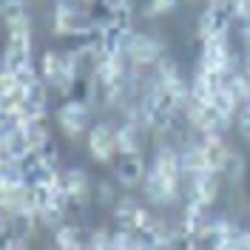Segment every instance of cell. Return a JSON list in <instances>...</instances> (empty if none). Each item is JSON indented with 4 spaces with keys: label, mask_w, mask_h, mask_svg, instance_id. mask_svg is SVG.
<instances>
[{
    "label": "cell",
    "mask_w": 250,
    "mask_h": 250,
    "mask_svg": "<svg viewBox=\"0 0 250 250\" xmlns=\"http://www.w3.org/2000/svg\"><path fill=\"white\" fill-rule=\"evenodd\" d=\"M0 12H3L6 26H12V23H26V20H29V9H26L23 0H3Z\"/></svg>",
    "instance_id": "19"
},
{
    "label": "cell",
    "mask_w": 250,
    "mask_h": 250,
    "mask_svg": "<svg viewBox=\"0 0 250 250\" xmlns=\"http://www.w3.org/2000/svg\"><path fill=\"white\" fill-rule=\"evenodd\" d=\"M239 250H250V230H242V236H239Z\"/></svg>",
    "instance_id": "27"
},
{
    "label": "cell",
    "mask_w": 250,
    "mask_h": 250,
    "mask_svg": "<svg viewBox=\"0 0 250 250\" xmlns=\"http://www.w3.org/2000/svg\"><path fill=\"white\" fill-rule=\"evenodd\" d=\"M202 151H205V159H208V168L210 171H222L225 168V159L230 154V148L222 142V134H205Z\"/></svg>",
    "instance_id": "12"
},
{
    "label": "cell",
    "mask_w": 250,
    "mask_h": 250,
    "mask_svg": "<svg viewBox=\"0 0 250 250\" xmlns=\"http://www.w3.org/2000/svg\"><path fill=\"white\" fill-rule=\"evenodd\" d=\"M88 151L97 162H111L117 151V128H111L108 123H100L88 131Z\"/></svg>",
    "instance_id": "3"
},
{
    "label": "cell",
    "mask_w": 250,
    "mask_h": 250,
    "mask_svg": "<svg viewBox=\"0 0 250 250\" xmlns=\"http://www.w3.org/2000/svg\"><path fill=\"white\" fill-rule=\"evenodd\" d=\"M239 131H242L245 140H250V103L239 105Z\"/></svg>",
    "instance_id": "23"
},
{
    "label": "cell",
    "mask_w": 250,
    "mask_h": 250,
    "mask_svg": "<svg viewBox=\"0 0 250 250\" xmlns=\"http://www.w3.org/2000/svg\"><path fill=\"white\" fill-rule=\"evenodd\" d=\"M210 103H213V105L222 111V114H228V117H233L236 108L242 105V103L236 100V94L228 88V83H225V85H219L216 91H213V100H210Z\"/></svg>",
    "instance_id": "18"
},
{
    "label": "cell",
    "mask_w": 250,
    "mask_h": 250,
    "mask_svg": "<svg viewBox=\"0 0 250 250\" xmlns=\"http://www.w3.org/2000/svg\"><path fill=\"white\" fill-rule=\"evenodd\" d=\"M128 57L134 65L140 68H148V65H156L159 57H162V43L151 37V34H134L131 46H128Z\"/></svg>",
    "instance_id": "7"
},
{
    "label": "cell",
    "mask_w": 250,
    "mask_h": 250,
    "mask_svg": "<svg viewBox=\"0 0 250 250\" xmlns=\"http://www.w3.org/2000/svg\"><path fill=\"white\" fill-rule=\"evenodd\" d=\"M176 3H179V0H148V3H145V15L148 17L165 15V12H171Z\"/></svg>",
    "instance_id": "22"
},
{
    "label": "cell",
    "mask_w": 250,
    "mask_h": 250,
    "mask_svg": "<svg viewBox=\"0 0 250 250\" xmlns=\"http://www.w3.org/2000/svg\"><path fill=\"white\" fill-rule=\"evenodd\" d=\"M114 222H117V228H123V230H142V228H148L154 219H151V213L145 210V208H140L137 202H117V208H114Z\"/></svg>",
    "instance_id": "8"
},
{
    "label": "cell",
    "mask_w": 250,
    "mask_h": 250,
    "mask_svg": "<svg viewBox=\"0 0 250 250\" xmlns=\"http://www.w3.org/2000/svg\"><path fill=\"white\" fill-rule=\"evenodd\" d=\"M54 242H57V248H62V250H80L85 245L80 228H74V225H60V228H54Z\"/></svg>",
    "instance_id": "16"
},
{
    "label": "cell",
    "mask_w": 250,
    "mask_h": 250,
    "mask_svg": "<svg viewBox=\"0 0 250 250\" xmlns=\"http://www.w3.org/2000/svg\"><path fill=\"white\" fill-rule=\"evenodd\" d=\"M142 188H145V196H148L151 202H156V205H165V202H171L173 196H176V188L156 171V168H151V171L145 173Z\"/></svg>",
    "instance_id": "10"
},
{
    "label": "cell",
    "mask_w": 250,
    "mask_h": 250,
    "mask_svg": "<svg viewBox=\"0 0 250 250\" xmlns=\"http://www.w3.org/2000/svg\"><path fill=\"white\" fill-rule=\"evenodd\" d=\"M230 20H233V12H230L228 3H210L199 15V37L202 40H208V37H228Z\"/></svg>",
    "instance_id": "2"
},
{
    "label": "cell",
    "mask_w": 250,
    "mask_h": 250,
    "mask_svg": "<svg viewBox=\"0 0 250 250\" xmlns=\"http://www.w3.org/2000/svg\"><path fill=\"white\" fill-rule=\"evenodd\" d=\"M222 171H225L228 179H239V176L245 173V156L236 154V151H230L228 159H225V168H222Z\"/></svg>",
    "instance_id": "21"
},
{
    "label": "cell",
    "mask_w": 250,
    "mask_h": 250,
    "mask_svg": "<svg viewBox=\"0 0 250 250\" xmlns=\"http://www.w3.org/2000/svg\"><path fill=\"white\" fill-rule=\"evenodd\" d=\"M6 46L31 54V26H29V20H26V23H12V26H9V43H6Z\"/></svg>",
    "instance_id": "17"
},
{
    "label": "cell",
    "mask_w": 250,
    "mask_h": 250,
    "mask_svg": "<svg viewBox=\"0 0 250 250\" xmlns=\"http://www.w3.org/2000/svg\"><path fill=\"white\" fill-rule=\"evenodd\" d=\"M85 3H94V0H85Z\"/></svg>",
    "instance_id": "28"
},
{
    "label": "cell",
    "mask_w": 250,
    "mask_h": 250,
    "mask_svg": "<svg viewBox=\"0 0 250 250\" xmlns=\"http://www.w3.org/2000/svg\"><path fill=\"white\" fill-rule=\"evenodd\" d=\"M80 0H57L54 3V34H68V37H77L80 31L85 29L88 23H91V17L85 20V17L80 15Z\"/></svg>",
    "instance_id": "1"
},
{
    "label": "cell",
    "mask_w": 250,
    "mask_h": 250,
    "mask_svg": "<svg viewBox=\"0 0 250 250\" xmlns=\"http://www.w3.org/2000/svg\"><path fill=\"white\" fill-rule=\"evenodd\" d=\"M88 248H97V250H100V248H111V230H103V228H100V230H94Z\"/></svg>",
    "instance_id": "25"
},
{
    "label": "cell",
    "mask_w": 250,
    "mask_h": 250,
    "mask_svg": "<svg viewBox=\"0 0 250 250\" xmlns=\"http://www.w3.org/2000/svg\"><path fill=\"white\" fill-rule=\"evenodd\" d=\"M114 173H117V182L123 188H134L145 179V162H142L140 151H125L117 154L114 159Z\"/></svg>",
    "instance_id": "5"
},
{
    "label": "cell",
    "mask_w": 250,
    "mask_h": 250,
    "mask_svg": "<svg viewBox=\"0 0 250 250\" xmlns=\"http://www.w3.org/2000/svg\"><path fill=\"white\" fill-rule=\"evenodd\" d=\"M37 154L43 156L46 162H51V165H57V156H60V151H57V145H54V140H46L40 148H37Z\"/></svg>",
    "instance_id": "24"
},
{
    "label": "cell",
    "mask_w": 250,
    "mask_h": 250,
    "mask_svg": "<svg viewBox=\"0 0 250 250\" xmlns=\"http://www.w3.org/2000/svg\"><path fill=\"white\" fill-rule=\"evenodd\" d=\"M62 188H65V193H68L71 202H85L91 185H88V176L80 171V168H71V171L62 173Z\"/></svg>",
    "instance_id": "14"
},
{
    "label": "cell",
    "mask_w": 250,
    "mask_h": 250,
    "mask_svg": "<svg viewBox=\"0 0 250 250\" xmlns=\"http://www.w3.org/2000/svg\"><path fill=\"white\" fill-rule=\"evenodd\" d=\"M219 171H202V173H193L190 176V185H188V199H196V202L210 205L219 193Z\"/></svg>",
    "instance_id": "9"
},
{
    "label": "cell",
    "mask_w": 250,
    "mask_h": 250,
    "mask_svg": "<svg viewBox=\"0 0 250 250\" xmlns=\"http://www.w3.org/2000/svg\"><path fill=\"white\" fill-rule=\"evenodd\" d=\"M40 68H43V77H46L48 83H54V77L60 74V68H62V54H57V51H46L43 60H40Z\"/></svg>",
    "instance_id": "20"
},
{
    "label": "cell",
    "mask_w": 250,
    "mask_h": 250,
    "mask_svg": "<svg viewBox=\"0 0 250 250\" xmlns=\"http://www.w3.org/2000/svg\"><path fill=\"white\" fill-rule=\"evenodd\" d=\"M140 125L131 123V120H125L120 128H117V151L125 154V151H140Z\"/></svg>",
    "instance_id": "15"
},
{
    "label": "cell",
    "mask_w": 250,
    "mask_h": 250,
    "mask_svg": "<svg viewBox=\"0 0 250 250\" xmlns=\"http://www.w3.org/2000/svg\"><path fill=\"white\" fill-rule=\"evenodd\" d=\"M57 125L65 137H80L88 128V103L85 100H71L57 111Z\"/></svg>",
    "instance_id": "4"
},
{
    "label": "cell",
    "mask_w": 250,
    "mask_h": 250,
    "mask_svg": "<svg viewBox=\"0 0 250 250\" xmlns=\"http://www.w3.org/2000/svg\"><path fill=\"white\" fill-rule=\"evenodd\" d=\"M97 196H100V202H114V190H111L108 182H103V185L97 188Z\"/></svg>",
    "instance_id": "26"
},
{
    "label": "cell",
    "mask_w": 250,
    "mask_h": 250,
    "mask_svg": "<svg viewBox=\"0 0 250 250\" xmlns=\"http://www.w3.org/2000/svg\"><path fill=\"white\" fill-rule=\"evenodd\" d=\"M208 222H210L208 205L196 202V199H188L185 213H182V228H185L188 233H193V236H202L205 228H208Z\"/></svg>",
    "instance_id": "11"
},
{
    "label": "cell",
    "mask_w": 250,
    "mask_h": 250,
    "mask_svg": "<svg viewBox=\"0 0 250 250\" xmlns=\"http://www.w3.org/2000/svg\"><path fill=\"white\" fill-rule=\"evenodd\" d=\"M199 68L230 71V48H228V37H208V40H202Z\"/></svg>",
    "instance_id": "6"
},
{
    "label": "cell",
    "mask_w": 250,
    "mask_h": 250,
    "mask_svg": "<svg viewBox=\"0 0 250 250\" xmlns=\"http://www.w3.org/2000/svg\"><path fill=\"white\" fill-rule=\"evenodd\" d=\"M179 162H182V171H185V176L210 171V168H208V159H205V151H202V142H199V145L185 142V145L179 148Z\"/></svg>",
    "instance_id": "13"
}]
</instances>
